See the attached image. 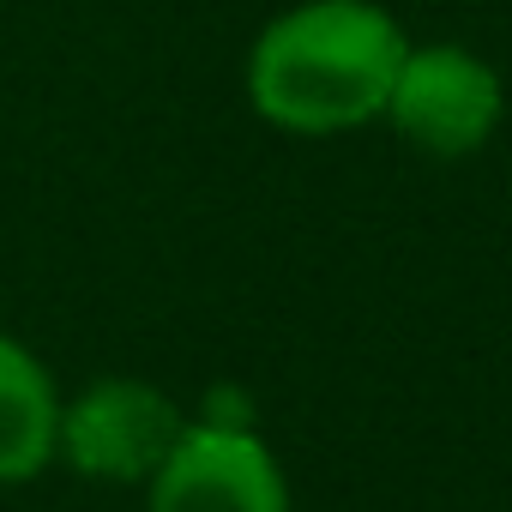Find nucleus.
<instances>
[{
    "label": "nucleus",
    "instance_id": "obj_1",
    "mask_svg": "<svg viewBox=\"0 0 512 512\" xmlns=\"http://www.w3.org/2000/svg\"><path fill=\"white\" fill-rule=\"evenodd\" d=\"M410 43L374 0H308L247 49V97L284 133H350L386 115Z\"/></svg>",
    "mask_w": 512,
    "mask_h": 512
},
{
    "label": "nucleus",
    "instance_id": "obj_2",
    "mask_svg": "<svg viewBox=\"0 0 512 512\" xmlns=\"http://www.w3.org/2000/svg\"><path fill=\"white\" fill-rule=\"evenodd\" d=\"M187 410L133 374L91 380L79 398H61V446L55 458L85 482H151L157 464L175 452Z\"/></svg>",
    "mask_w": 512,
    "mask_h": 512
},
{
    "label": "nucleus",
    "instance_id": "obj_3",
    "mask_svg": "<svg viewBox=\"0 0 512 512\" xmlns=\"http://www.w3.org/2000/svg\"><path fill=\"white\" fill-rule=\"evenodd\" d=\"M145 488V512H290L284 464L253 422L187 416L175 452Z\"/></svg>",
    "mask_w": 512,
    "mask_h": 512
},
{
    "label": "nucleus",
    "instance_id": "obj_4",
    "mask_svg": "<svg viewBox=\"0 0 512 512\" xmlns=\"http://www.w3.org/2000/svg\"><path fill=\"white\" fill-rule=\"evenodd\" d=\"M386 115L416 151H428V157H470L500 127V79L470 49H452V43L410 49L398 79H392Z\"/></svg>",
    "mask_w": 512,
    "mask_h": 512
},
{
    "label": "nucleus",
    "instance_id": "obj_5",
    "mask_svg": "<svg viewBox=\"0 0 512 512\" xmlns=\"http://www.w3.org/2000/svg\"><path fill=\"white\" fill-rule=\"evenodd\" d=\"M61 446V392L55 374L0 332V488L37 482Z\"/></svg>",
    "mask_w": 512,
    "mask_h": 512
}]
</instances>
